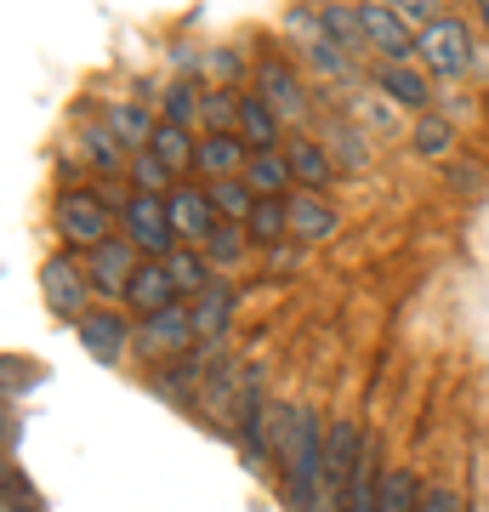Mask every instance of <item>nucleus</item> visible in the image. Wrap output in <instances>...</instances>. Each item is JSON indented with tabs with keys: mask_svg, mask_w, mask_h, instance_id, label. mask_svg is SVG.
<instances>
[{
	"mask_svg": "<svg viewBox=\"0 0 489 512\" xmlns=\"http://www.w3.org/2000/svg\"><path fill=\"white\" fill-rule=\"evenodd\" d=\"M148 148H154L177 177H188V171H194V154H200V131H182V126H171V120H160V131H154Z\"/></svg>",
	"mask_w": 489,
	"mask_h": 512,
	"instance_id": "nucleus-28",
	"label": "nucleus"
},
{
	"mask_svg": "<svg viewBox=\"0 0 489 512\" xmlns=\"http://www.w3.org/2000/svg\"><path fill=\"white\" fill-rule=\"evenodd\" d=\"M200 251L211 256V268L222 274V268H239V262H245V251H251V234H245V222H222V228L205 239Z\"/></svg>",
	"mask_w": 489,
	"mask_h": 512,
	"instance_id": "nucleus-31",
	"label": "nucleus"
},
{
	"mask_svg": "<svg viewBox=\"0 0 489 512\" xmlns=\"http://www.w3.org/2000/svg\"><path fill=\"white\" fill-rule=\"evenodd\" d=\"M74 336H80V348H86L97 365H120V359L137 348V325H131V313H120L114 302H97V308L74 325Z\"/></svg>",
	"mask_w": 489,
	"mask_h": 512,
	"instance_id": "nucleus-7",
	"label": "nucleus"
},
{
	"mask_svg": "<svg viewBox=\"0 0 489 512\" xmlns=\"http://www.w3.org/2000/svg\"><path fill=\"white\" fill-rule=\"evenodd\" d=\"M239 137L251 143V154H256V148H285L290 126L268 109V103H262V92H239Z\"/></svg>",
	"mask_w": 489,
	"mask_h": 512,
	"instance_id": "nucleus-18",
	"label": "nucleus"
},
{
	"mask_svg": "<svg viewBox=\"0 0 489 512\" xmlns=\"http://www.w3.org/2000/svg\"><path fill=\"white\" fill-rule=\"evenodd\" d=\"M200 131H239V92L234 86H205Z\"/></svg>",
	"mask_w": 489,
	"mask_h": 512,
	"instance_id": "nucleus-33",
	"label": "nucleus"
},
{
	"mask_svg": "<svg viewBox=\"0 0 489 512\" xmlns=\"http://www.w3.org/2000/svg\"><path fill=\"white\" fill-rule=\"evenodd\" d=\"M137 268H143V256H137V245L126 234H114L109 245L86 251V279H91V291H97V302H126Z\"/></svg>",
	"mask_w": 489,
	"mask_h": 512,
	"instance_id": "nucleus-8",
	"label": "nucleus"
},
{
	"mask_svg": "<svg viewBox=\"0 0 489 512\" xmlns=\"http://www.w3.org/2000/svg\"><path fill=\"white\" fill-rule=\"evenodd\" d=\"M120 234L137 245L143 262H165L182 245L177 228H171V211H165V194H126L120 200Z\"/></svg>",
	"mask_w": 489,
	"mask_h": 512,
	"instance_id": "nucleus-5",
	"label": "nucleus"
},
{
	"mask_svg": "<svg viewBox=\"0 0 489 512\" xmlns=\"http://www.w3.org/2000/svg\"><path fill=\"white\" fill-rule=\"evenodd\" d=\"M472 57H478V40H472V29L461 18H433L427 29H416V63L433 80H455V74L472 69Z\"/></svg>",
	"mask_w": 489,
	"mask_h": 512,
	"instance_id": "nucleus-4",
	"label": "nucleus"
},
{
	"mask_svg": "<svg viewBox=\"0 0 489 512\" xmlns=\"http://www.w3.org/2000/svg\"><path fill=\"white\" fill-rule=\"evenodd\" d=\"M40 302L63 319V325H80L91 308H97V291L86 279V256L74 251H52L40 262Z\"/></svg>",
	"mask_w": 489,
	"mask_h": 512,
	"instance_id": "nucleus-3",
	"label": "nucleus"
},
{
	"mask_svg": "<svg viewBox=\"0 0 489 512\" xmlns=\"http://www.w3.org/2000/svg\"><path fill=\"white\" fill-rule=\"evenodd\" d=\"M251 165V143L239 131H200V154H194V177L222 183V177H245Z\"/></svg>",
	"mask_w": 489,
	"mask_h": 512,
	"instance_id": "nucleus-13",
	"label": "nucleus"
},
{
	"mask_svg": "<svg viewBox=\"0 0 489 512\" xmlns=\"http://www.w3.org/2000/svg\"><path fill=\"white\" fill-rule=\"evenodd\" d=\"M80 154H86V165L97 177H126L131 171V148L120 143L103 120H97V126H80Z\"/></svg>",
	"mask_w": 489,
	"mask_h": 512,
	"instance_id": "nucleus-20",
	"label": "nucleus"
},
{
	"mask_svg": "<svg viewBox=\"0 0 489 512\" xmlns=\"http://www.w3.org/2000/svg\"><path fill=\"white\" fill-rule=\"evenodd\" d=\"M171 302H182V291H177V279H171V268H165V262H143V268L131 274L126 308L137 313V319H148V313H165Z\"/></svg>",
	"mask_w": 489,
	"mask_h": 512,
	"instance_id": "nucleus-17",
	"label": "nucleus"
},
{
	"mask_svg": "<svg viewBox=\"0 0 489 512\" xmlns=\"http://www.w3.org/2000/svg\"><path fill=\"white\" fill-rule=\"evenodd\" d=\"M381 478H387V467H381V439H364V456H359V467H353L342 512H376L381 507Z\"/></svg>",
	"mask_w": 489,
	"mask_h": 512,
	"instance_id": "nucleus-21",
	"label": "nucleus"
},
{
	"mask_svg": "<svg viewBox=\"0 0 489 512\" xmlns=\"http://www.w3.org/2000/svg\"><path fill=\"white\" fill-rule=\"evenodd\" d=\"M239 52L234 46H217V52H205V74H211V86H239Z\"/></svg>",
	"mask_w": 489,
	"mask_h": 512,
	"instance_id": "nucleus-37",
	"label": "nucleus"
},
{
	"mask_svg": "<svg viewBox=\"0 0 489 512\" xmlns=\"http://www.w3.org/2000/svg\"><path fill=\"white\" fill-rule=\"evenodd\" d=\"M399 103H387V97L376 92V86H370V92L359 97V126L364 131H376V137H393V131H399Z\"/></svg>",
	"mask_w": 489,
	"mask_h": 512,
	"instance_id": "nucleus-35",
	"label": "nucleus"
},
{
	"mask_svg": "<svg viewBox=\"0 0 489 512\" xmlns=\"http://www.w3.org/2000/svg\"><path fill=\"white\" fill-rule=\"evenodd\" d=\"M359 18H364V46L381 63H416V23H404L381 0H359Z\"/></svg>",
	"mask_w": 489,
	"mask_h": 512,
	"instance_id": "nucleus-10",
	"label": "nucleus"
},
{
	"mask_svg": "<svg viewBox=\"0 0 489 512\" xmlns=\"http://www.w3.org/2000/svg\"><path fill=\"white\" fill-rule=\"evenodd\" d=\"M478 29H484V40H489V0H478Z\"/></svg>",
	"mask_w": 489,
	"mask_h": 512,
	"instance_id": "nucleus-41",
	"label": "nucleus"
},
{
	"mask_svg": "<svg viewBox=\"0 0 489 512\" xmlns=\"http://www.w3.org/2000/svg\"><path fill=\"white\" fill-rule=\"evenodd\" d=\"M205 188H211V205H217L222 222H245V217H251L256 194H251L245 177H222V183H205Z\"/></svg>",
	"mask_w": 489,
	"mask_h": 512,
	"instance_id": "nucleus-34",
	"label": "nucleus"
},
{
	"mask_svg": "<svg viewBox=\"0 0 489 512\" xmlns=\"http://www.w3.org/2000/svg\"><path fill=\"white\" fill-rule=\"evenodd\" d=\"M245 183H251L256 200H262V194L285 200L290 188H296V177H290V160H285V148H256L251 165H245Z\"/></svg>",
	"mask_w": 489,
	"mask_h": 512,
	"instance_id": "nucleus-23",
	"label": "nucleus"
},
{
	"mask_svg": "<svg viewBox=\"0 0 489 512\" xmlns=\"http://www.w3.org/2000/svg\"><path fill=\"white\" fill-rule=\"evenodd\" d=\"M421 495H427V484H421L410 467H387V478H381V507L376 512H421Z\"/></svg>",
	"mask_w": 489,
	"mask_h": 512,
	"instance_id": "nucleus-29",
	"label": "nucleus"
},
{
	"mask_svg": "<svg viewBox=\"0 0 489 512\" xmlns=\"http://www.w3.org/2000/svg\"><path fill=\"white\" fill-rule=\"evenodd\" d=\"M450 183L461 188V194H478V188H484V165H450Z\"/></svg>",
	"mask_w": 489,
	"mask_h": 512,
	"instance_id": "nucleus-40",
	"label": "nucleus"
},
{
	"mask_svg": "<svg viewBox=\"0 0 489 512\" xmlns=\"http://www.w3.org/2000/svg\"><path fill=\"white\" fill-rule=\"evenodd\" d=\"M251 92H262V103H268L285 126H302V120H308V86H302V69L285 63V57H262V63H256V86Z\"/></svg>",
	"mask_w": 489,
	"mask_h": 512,
	"instance_id": "nucleus-9",
	"label": "nucleus"
},
{
	"mask_svg": "<svg viewBox=\"0 0 489 512\" xmlns=\"http://www.w3.org/2000/svg\"><path fill=\"white\" fill-rule=\"evenodd\" d=\"M319 18H325L330 46H342L347 57H353V52H370V46H364V18H359V6H347V0H319Z\"/></svg>",
	"mask_w": 489,
	"mask_h": 512,
	"instance_id": "nucleus-26",
	"label": "nucleus"
},
{
	"mask_svg": "<svg viewBox=\"0 0 489 512\" xmlns=\"http://www.w3.org/2000/svg\"><path fill=\"white\" fill-rule=\"evenodd\" d=\"M200 103H205L200 80H165L160 120H171V126H182V131H200Z\"/></svg>",
	"mask_w": 489,
	"mask_h": 512,
	"instance_id": "nucleus-27",
	"label": "nucleus"
},
{
	"mask_svg": "<svg viewBox=\"0 0 489 512\" xmlns=\"http://www.w3.org/2000/svg\"><path fill=\"white\" fill-rule=\"evenodd\" d=\"M421 512H467V501L455 490H444V484H427V495H421Z\"/></svg>",
	"mask_w": 489,
	"mask_h": 512,
	"instance_id": "nucleus-39",
	"label": "nucleus"
},
{
	"mask_svg": "<svg viewBox=\"0 0 489 512\" xmlns=\"http://www.w3.org/2000/svg\"><path fill=\"white\" fill-rule=\"evenodd\" d=\"M165 211H171V228H177L182 245H205V239L222 228L217 205H211V188L205 183H177L165 194Z\"/></svg>",
	"mask_w": 489,
	"mask_h": 512,
	"instance_id": "nucleus-11",
	"label": "nucleus"
},
{
	"mask_svg": "<svg viewBox=\"0 0 489 512\" xmlns=\"http://www.w3.org/2000/svg\"><path fill=\"white\" fill-rule=\"evenodd\" d=\"M302 251H308L302 239H279L273 251H262V268H268L273 279H290L296 268H302Z\"/></svg>",
	"mask_w": 489,
	"mask_h": 512,
	"instance_id": "nucleus-36",
	"label": "nucleus"
},
{
	"mask_svg": "<svg viewBox=\"0 0 489 512\" xmlns=\"http://www.w3.org/2000/svg\"><path fill=\"white\" fill-rule=\"evenodd\" d=\"M342 228V211L325 200V194H313V188H290V239H302V245H325L336 239Z\"/></svg>",
	"mask_w": 489,
	"mask_h": 512,
	"instance_id": "nucleus-14",
	"label": "nucleus"
},
{
	"mask_svg": "<svg viewBox=\"0 0 489 512\" xmlns=\"http://www.w3.org/2000/svg\"><path fill=\"white\" fill-rule=\"evenodd\" d=\"M103 126L120 137V143L131 148V154H143L148 143H154V131H160V120L148 114V103H109L103 109Z\"/></svg>",
	"mask_w": 489,
	"mask_h": 512,
	"instance_id": "nucleus-22",
	"label": "nucleus"
},
{
	"mask_svg": "<svg viewBox=\"0 0 489 512\" xmlns=\"http://www.w3.org/2000/svg\"><path fill=\"white\" fill-rule=\"evenodd\" d=\"M376 92L399 109H427L433 103V74L416 63H376Z\"/></svg>",
	"mask_w": 489,
	"mask_h": 512,
	"instance_id": "nucleus-16",
	"label": "nucleus"
},
{
	"mask_svg": "<svg viewBox=\"0 0 489 512\" xmlns=\"http://www.w3.org/2000/svg\"><path fill=\"white\" fill-rule=\"evenodd\" d=\"M325 427L313 404H279V490L290 512H319L325 495Z\"/></svg>",
	"mask_w": 489,
	"mask_h": 512,
	"instance_id": "nucleus-1",
	"label": "nucleus"
},
{
	"mask_svg": "<svg viewBox=\"0 0 489 512\" xmlns=\"http://www.w3.org/2000/svg\"><path fill=\"white\" fill-rule=\"evenodd\" d=\"M381 6H393L404 23H416V29H427L433 18H444V0H381Z\"/></svg>",
	"mask_w": 489,
	"mask_h": 512,
	"instance_id": "nucleus-38",
	"label": "nucleus"
},
{
	"mask_svg": "<svg viewBox=\"0 0 489 512\" xmlns=\"http://www.w3.org/2000/svg\"><path fill=\"white\" fill-rule=\"evenodd\" d=\"M165 268H171V279H177L182 302H194V296L217 279V268H211V256H205L200 245H177V251L165 256Z\"/></svg>",
	"mask_w": 489,
	"mask_h": 512,
	"instance_id": "nucleus-25",
	"label": "nucleus"
},
{
	"mask_svg": "<svg viewBox=\"0 0 489 512\" xmlns=\"http://www.w3.org/2000/svg\"><path fill=\"white\" fill-rule=\"evenodd\" d=\"M285 160H290L296 188H313V194H325V188L342 177L336 160H330V148L319 143V137H302V131H290V137H285Z\"/></svg>",
	"mask_w": 489,
	"mask_h": 512,
	"instance_id": "nucleus-15",
	"label": "nucleus"
},
{
	"mask_svg": "<svg viewBox=\"0 0 489 512\" xmlns=\"http://www.w3.org/2000/svg\"><path fill=\"white\" fill-rule=\"evenodd\" d=\"M245 234H251L256 251H273L279 239H290V194H285V200L262 194V200L251 205V217H245Z\"/></svg>",
	"mask_w": 489,
	"mask_h": 512,
	"instance_id": "nucleus-24",
	"label": "nucleus"
},
{
	"mask_svg": "<svg viewBox=\"0 0 489 512\" xmlns=\"http://www.w3.org/2000/svg\"><path fill=\"white\" fill-rule=\"evenodd\" d=\"M120 200H109L103 188H63L57 194V205H52V228H57V239H63V251H74V256H86V251H97V245H109L120 228Z\"/></svg>",
	"mask_w": 489,
	"mask_h": 512,
	"instance_id": "nucleus-2",
	"label": "nucleus"
},
{
	"mask_svg": "<svg viewBox=\"0 0 489 512\" xmlns=\"http://www.w3.org/2000/svg\"><path fill=\"white\" fill-rule=\"evenodd\" d=\"M126 183H131V194H171V188H177V171H171L154 148H143V154H131Z\"/></svg>",
	"mask_w": 489,
	"mask_h": 512,
	"instance_id": "nucleus-30",
	"label": "nucleus"
},
{
	"mask_svg": "<svg viewBox=\"0 0 489 512\" xmlns=\"http://www.w3.org/2000/svg\"><path fill=\"white\" fill-rule=\"evenodd\" d=\"M319 143L330 148V160H336V171H342V177H359L364 165H370V143H364V126H359V120H347V114H336V120H330Z\"/></svg>",
	"mask_w": 489,
	"mask_h": 512,
	"instance_id": "nucleus-19",
	"label": "nucleus"
},
{
	"mask_svg": "<svg viewBox=\"0 0 489 512\" xmlns=\"http://www.w3.org/2000/svg\"><path fill=\"white\" fill-rule=\"evenodd\" d=\"M410 148H416L421 160H444L455 148V126L444 120V114H421L416 131H410Z\"/></svg>",
	"mask_w": 489,
	"mask_h": 512,
	"instance_id": "nucleus-32",
	"label": "nucleus"
},
{
	"mask_svg": "<svg viewBox=\"0 0 489 512\" xmlns=\"http://www.w3.org/2000/svg\"><path fill=\"white\" fill-rule=\"evenodd\" d=\"M200 348V336H194V302H171L165 313H148L137 319V353L143 359H182V353Z\"/></svg>",
	"mask_w": 489,
	"mask_h": 512,
	"instance_id": "nucleus-6",
	"label": "nucleus"
},
{
	"mask_svg": "<svg viewBox=\"0 0 489 512\" xmlns=\"http://www.w3.org/2000/svg\"><path fill=\"white\" fill-rule=\"evenodd\" d=\"M234 308H239V291L222 274L194 296V336H200V348H222V342H228V330H234Z\"/></svg>",
	"mask_w": 489,
	"mask_h": 512,
	"instance_id": "nucleus-12",
	"label": "nucleus"
}]
</instances>
